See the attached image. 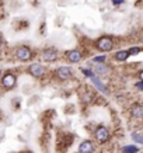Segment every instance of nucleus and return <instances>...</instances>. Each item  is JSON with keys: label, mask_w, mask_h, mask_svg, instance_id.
I'll return each mask as SVG.
<instances>
[{"label": "nucleus", "mask_w": 143, "mask_h": 153, "mask_svg": "<svg viewBox=\"0 0 143 153\" xmlns=\"http://www.w3.org/2000/svg\"><path fill=\"white\" fill-rule=\"evenodd\" d=\"M112 47H114V42H112V39L110 37H102L97 41V48L100 51L108 52L112 49Z\"/></svg>", "instance_id": "f257e3e1"}, {"label": "nucleus", "mask_w": 143, "mask_h": 153, "mask_svg": "<svg viewBox=\"0 0 143 153\" xmlns=\"http://www.w3.org/2000/svg\"><path fill=\"white\" fill-rule=\"evenodd\" d=\"M16 56H17V59L23 60V62H27V60L31 59L33 52H31V49L27 47H20L19 49L16 51Z\"/></svg>", "instance_id": "f03ea898"}, {"label": "nucleus", "mask_w": 143, "mask_h": 153, "mask_svg": "<svg viewBox=\"0 0 143 153\" xmlns=\"http://www.w3.org/2000/svg\"><path fill=\"white\" fill-rule=\"evenodd\" d=\"M96 139L100 142V143H105L107 140L110 139V132H108V129L107 128H104V126H98L97 129H96Z\"/></svg>", "instance_id": "7ed1b4c3"}, {"label": "nucleus", "mask_w": 143, "mask_h": 153, "mask_svg": "<svg viewBox=\"0 0 143 153\" xmlns=\"http://www.w3.org/2000/svg\"><path fill=\"white\" fill-rule=\"evenodd\" d=\"M1 83H3V86L6 88H13L16 86V83H17V77L13 73H6L3 80H1Z\"/></svg>", "instance_id": "20e7f679"}, {"label": "nucleus", "mask_w": 143, "mask_h": 153, "mask_svg": "<svg viewBox=\"0 0 143 153\" xmlns=\"http://www.w3.org/2000/svg\"><path fill=\"white\" fill-rule=\"evenodd\" d=\"M28 72H30V74H33L34 77H41L42 74L45 73V69H44V66H41L39 63H34V65L30 66Z\"/></svg>", "instance_id": "39448f33"}, {"label": "nucleus", "mask_w": 143, "mask_h": 153, "mask_svg": "<svg viewBox=\"0 0 143 153\" xmlns=\"http://www.w3.org/2000/svg\"><path fill=\"white\" fill-rule=\"evenodd\" d=\"M56 74H58V77H59L60 80H67L72 77V70H70V68H67V66H63V68H59V69H58Z\"/></svg>", "instance_id": "423d86ee"}, {"label": "nucleus", "mask_w": 143, "mask_h": 153, "mask_svg": "<svg viewBox=\"0 0 143 153\" xmlns=\"http://www.w3.org/2000/svg\"><path fill=\"white\" fill-rule=\"evenodd\" d=\"M94 152V145L90 140H84L79 146V153H93Z\"/></svg>", "instance_id": "0eeeda50"}, {"label": "nucleus", "mask_w": 143, "mask_h": 153, "mask_svg": "<svg viewBox=\"0 0 143 153\" xmlns=\"http://www.w3.org/2000/svg\"><path fill=\"white\" fill-rule=\"evenodd\" d=\"M42 56H44V59H45L46 62H55L56 58H58V52H56L55 49H52V48H48V49L44 51Z\"/></svg>", "instance_id": "6e6552de"}, {"label": "nucleus", "mask_w": 143, "mask_h": 153, "mask_svg": "<svg viewBox=\"0 0 143 153\" xmlns=\"http://www.w3.org/2000/svg\"><path fill=\"white\" fill-rule=\"evenodd\" d=\"M66 58L70 60V62H79L82 59V53L76 49H72V51H67L66 52Z\"/></svg>", "instance_id": "1a4fd4ad"}, {"label": "nucleus", "mask_w": 143, "mask_h": 153, "mask_svg": "<svg viewBox=\"0 0 143 153\" xmlns=\"http://www.w3.org/2000/svg\"><path fill=\"white\" fill-rule=\"evenodd\" d=\"M132 115L136 117V118L143 117V107L139 105V104H135V105L132 107Z\"/></svg>", "instance_id": "9d476101"}, {"label": "nucleus", "mask_w": 143, "mask_h": 153, "mask_svg": "<svg viewBox=\"0 0 143 153\" xmlns=\"http://www.w3.org/2000/svg\"><path fill=\"white\" fill-rule=\"evenodd\" d=\"M129 51H119L115 53V59L119 60V62H124V60H126L128 58H129Z\"/></svg>", "instance_id": "9b49d317"}, {"label": "nucleus", "mask_w": 143, "mask_h": 153, "mask_svg": "<svg viewBox=\"0 0 143 153\" xmlns=\"http://www.w3.org/2000/svg\"><path fill=\"white\" fill-rule=\"evenodd\" d=\"M91 80H93V83H94V84H96V86H97V87H98V90H101V91H104V93H107V88H105V86H104V84H102L101 82L98 80V77H97V76H94V74H93V76H91Z\"/></svg>", "instance_id": "f8f14e48"}, {"label": "nucleus", "mask_w": 143, "mask_h": 153, "mask_svg": "<svg viewBox=\"0 0 143 153\" xmlns=\"http://www.w3.org/2000/svg\"><path fill=\"white\" fill-rule=\"evenodd\" d=\"M124 153H138V148H136L135 145H132V146H125Z\"/></svg>", "instance_id": "ddd939ff"}, {"label": "nucleus", "mask_w": 143, "mask_h": 153, "mask_svg": "<svg viewBox=\"0 0 143 153\" xmlns=\"http://www.w3.org/2000/svg\"><path fill=\"white\" fill-rule=\"evenodd\" d=\"M132 139H133L135 142L143 143V134H133V135H132Z\"/></svg>", "instance_id": "4468645a"}, {"label": "nucleus", "mask_w": 143, "mask_h": 153, "mask_svg": "<svg viewBox=\"0 0 143 153\" xmlns=\"http://www.w3.org/2000/svg\"><path fill=\"white\" fill-rule=\"evenodd\" d=\"M139 52H140V49H139L138 47H136V48H130V49H129V53H130V55H138Z\"/></svg>", "instance_id": "2eb2a0df"}, {"label": "nucleus", "mask_w": 143, "mask_h": 153, "mask_svg": "<svg viewBox=\"0 0 143 153\" xmlns=\"http://www.w3.org/2000/svg\"><path fill=\"white\" fill-rule=\"evenodd\" d=\"M96 70L97 72H101V73H104V72H107V68H104V65H100L96 68Z\"/></svg>", "instance_id": "dca6fc26"}, {"label": "nucleus", "mask_w": 143, "mask_h": 153, "mask_svg": "<svg viewBox=\"0 0 143 153\" xmlns=\"http://www.w3.org/2000/svg\"><path fill=\"white\" fill-rule=\"evenodd\" d=\"M94 60H96V62H104V60H105V56L104 55L97 56V58H94Z\"/></svg>", "instance_id": "f3484780"}, {"label": "nucleus", "mask_w": 143, "mask_h": 153, "mask_svg": "<svg viewBox=\"0 0 143 153\" xmlns=\"http://www.w3.org/2000/svg\"><path fill=\"white\" fill-rule=\"evenodd\" d=\"M122 1H124V0H112L114 4H119V3H122Z\"/></svg>", "instance_id": "a211bd4d"}, {"label": "nucleus", "mask_w": 143, "mask_h": 153, "mask_svg": "<svg viewBox=\"0 0 143 153\" xmlns=\"http://www.w3.org/2000/svg\"><path fill=\"white\" fill-rule=\"evenodd\" d=\"M139 77H140V80H142V82H143V70H142V72H140V73H139Z\"/></svg>", "instance_id": "6ab92c4d"}, {"label": "nucleus", "mask_w": 143, "mask_h": 153, "mask_svg": "<svg viewBox=\"0 0 143 153\" xmlns=\"http://www.w3.org/2000/svg\"><path fill=\"white\" fill-rule=\"evenodd\" d=\"M136 86H138L139 88H142V87H143V83H138V84H136Z\"/></svg>", "instance_id": "aec40b11"}]
</instances>
